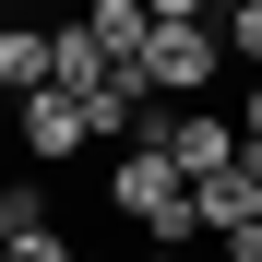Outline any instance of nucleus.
Wrapping results in <instances>:
<instances>
[{
    "instance_id": "obj_1",
    "label": "nucleus",
    "mask_w": 262,
    "mask_h": 262,
    "mask_svg": "<svg viewBox=\"0 0 262 262\" xmlns=\"http://www.w3.org/2000/svg\"><path fill=\"white\" fill-rule=\"evenodd\" d=\"M227 72V36L214 24H155L143 36V96H167V107H203V83Z\"/></svg>"
},
{
    "instance_id": "obj_2",
    "label": "nucleus",
    "mask_w": 262,
    "mask_h": 262,
    "mask_svg": "<svg viewBox=\"0 0 262 262\" xmlns=\"http://www.w3.org/2000/svg\"><path fill=\"white\" fill-rule=\"evenodd\" d=\"M191 214H203V238L262 227V155H238V167H214V179H191Z\"/></svg>"
},
{
    "instance_id": "obj_3",
    "label": "nucleus",
    "mask_w": 262,
    "mask_h": 262,
    "mask_svg": "<svg viewBox=\"0 0 262 262\" xmlns=\"http://www.w3.org/2000/svg\"><path fill=\"white\" fill-rule=\"evenodd\" d=\"M12 131H24V155H36V167H72V155H83V107L60 96V83L12 96Z\"/></svg>"
},
{
    "instance_id": "obj_4",
    "label": "nucleus",
    "mask_w": 262,
    "mask_h": 262,
    "mask_svg": "<svg viewBox=\"0 0 262 262\" xmlns=\"http://www.w3.org/2000/svg\"><path fill=\"white\" fill-rule=\"evenodd\" d=\"M250 143H238V119L227 107H179V131H167V167L179 179H214V167H238Z\"/></svg>"
},
{
    "instance_id": "obj_5",
    "label": "nucleus",
    "mask_w": 262,
    "mask_h": 262,
    "mask_svg": "<svg viewBox=\"0 0 262 262\" xmlns=\"http://www.w3.org/2000/svg\"><path fill=\"white\" fill-rule=\"evenodd\" d=\"M83 36H96V48H107L131 83H143V36H155V12H143V0H83Z\"/></svg>"
},
{
    "instance_id": "obj_6",
    "label": "nucleus",
    "mask_w": 262,
    "mask_h": 262,
    "mask_svg": "<svg viewBox=\"0 0 262 262\" xmlns=\"http://www.w3.org/2000/svg\"><path fill=\"white\" fill-rule=\"evenodd\" d=\"M48 83V24H0V107Z\"/></svg>"
},
{
    "instance_id": "obj_7",
    "label": "nucleus",
    "mask_w": 262,
    "mask_h": 262,
    "mask_svg": "<svg viewBox=\"0 0 262 262\" xmlns=\"http://www.w3.org/2000/svg\"><path fill=\"white\" fill-rule=\"evenodd\" d=\"M36 227H48V191H36V179H0V250L36 238Z\"/></svg>"
},
{
    "instance_id": "obj_8",
    "label": "nucleus",
    "mask_w": 262,
    "mask_h": 262,
    "mask_svg": "<svg viewBox=\"0 0 262 262\" xmlns=\"http://www.w3.org/2000/svg\"><path fill=\"white\" fill-rule=\"evenodd\" d=\"M214 36H227V60L262 72V0H227V12H214Z\"/></svg>"
},
{
    "instance_id": "obj_9",
    "label": "nucleus",
    "mask_w": 262,
    "mask_h": 262,
    "mask_svg": "<svg viewBox=\"0 0 262 262\" xmlns=\"http://www.w3.org/2000/svg\"><path fill=\"white\" fill-rule=\"evenodd\" d=\"M0 262H72V238H60V227H36V238H12Z\"/></svg>"
},
{
    "instance_id": "obj_10",
    "label": "nucleus",
    "mask_w": 262,
    "mask_h": 262,
    "mask_svg": "<svg viewBox=\"0 0 262 262\" xmlns=\"http://www.w3.org/2000/svg\"><path fill=\"white\" fill-rule=\"evenodd\" d=\"M155 24H214V0H143Z\"/></svg>"
},
{
    "instance_id": "obj_11",
    "label": "nucleus",
    "mask_w": 262,
    "mask_h": 262,
    "mask_svg": "<svg viewBox=\"0 0 262 262\" xmlns=\"http://www.w3.org/2000/svg\"><path fill=\"white\" fill-rule=\"evenodd\" d=\"M238 143L262 155V72H250V96H238Z\"/></svg>"
},
{
    "instance_id": "obj_12",
    "label": "nucleus",
    "mask_w": 262,
    "mask_h": 262,
    "mask_svg": "<svg viewBox=\"0 0 262 262\" xmlns=\"http://www.w3.org/2000/svg\"><path fill=\"white\" fill-rule=\"evenodd\" d=\"M143 262H179V250H143Z\"/></svg>"
},
{
    "instance_id": "obj_13",
    "label": "nucleus",
    "mask_w": 262,
    "mask_h": 262,
    "mask_svg": "<svg viewBox=\"0 0 262 262\" xmlns=\"http://www.w3.org/2000/svg\"><path fill=\"white\" fill-rule=\"evenodd\" d=\"M203 262H238V250H203Z\"/></svg>"
}]
</instances>
